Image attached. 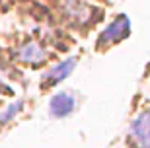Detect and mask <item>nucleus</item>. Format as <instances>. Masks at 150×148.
<instances>
[{
	"label": "nucleus",
	"instance_id": "obj_1",
	"mask_svg": "<svg viewBox=\"0 0 150 148\" xmlns=\"http://www.w3.org/2000/svg\"><path fill=\"white\" fill-rule=\"evenodd\" d=\"M129 29H131L129 18L127 16H117L115 20L103 29V33H101L100 39H98V43H100V41L101 43H117V41H121V39L127 37Z\"/></svg>",
	"mask_w": 150,
	"mask_h": 148
},
{
	"label": "nucleus",
	"instance_id": "obj_2",
	"mask_svg": "<svg viewBox=\"0 0 150 148\" xmlns=\"http://www.w3.org/2000/svg\"><path fill=\"white\" fill-rule=\"evenodd\" d=\"M131 132H133V138L139 144V148H150V111L140 113L133 121Z\"/></svg>",
	"mask_w": 150,
	"mask_h": 148
},
{
	"label": "nucleus",
	"instance_id": "obj_3",
	"mask_svg": "<svg viewBox=\"0 0 150 148\" xmlns=\"http://www.w3.org/2000/svg\"><path fill=\"white\" fill-rule=\"evenodd\" d=\"M74 109V98L68 93H57L51 99V115L55 117H67L68 113H72Z\"/></svg>",
	"mask_w": 150,
	"mask_h": 148
},
{
	"label": "nucleus",
	"instance_id": "obj_4",
	"mask_svg": "<svg viewBox=\"0 0 150 148\" xmlns=\"http://www.w3.org/2000/svg\"><path fill=\"white\" fill-rule=\"evenodd\" d=\"M74 66H76V60L74 59H68V60H64V62H61V64H57L55 68H51L43 76L45 84H57V82H61V80H64V78L72 72Z\"/></svg>",
	"mask_w": 150,
	"mask_h": 148
},
{
	"label": "nucleus",
	"instance_id": "obj_5",
	"mask_svg": "<svg viewBox=\"0 0 150 148\" xmlns=\"http://www.w3.org/2000/svg\"><path fill=\"white\" fill-rule=\"evenodd\" d=\"M20 59L25 60V62H43L45 60V49L37 43H28L20 51Z\"/></svg>",
	"mask_w": 150,
	"mask_h": 148
},
{
	"label": "nucleus",
	"instance_id": "obj_6",
	"mask_svg": "<svg viewBox=\"0 0 150 148\" xmlns=\"http://www.w3.org/2000/svg\"><path fill=\"white\" fill-rule=\"evenodd\" d=\"M20 109H22V103H14V105H10V107H8V111H4V113L0 115V121H2V123L10 121V119H12L14 115H16V113H18Z\"/></svg>",
	"mask_w": 150,
	"mask_h": 148
},
{
	"label": "nucleus",
	"instance_id": "obj_7",
	"mask_svg": "<svg viewBox=\"0 0 150 148\" xmlns=\"http://www.w3.org/2000/svg\"><path fill=\"white\" fill-rule=\"evenodd\" d=\"M0 86H2V82H0Z\"/></svg>",
	"mask_w": 150,
	"mask_h": 148
}]
</instances>
